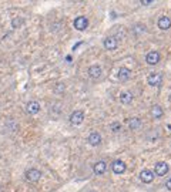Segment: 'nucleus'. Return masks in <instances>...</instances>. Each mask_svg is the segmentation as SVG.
Instances as JSON below:
<instances>
[{
	"label": "nucleus",
	"mask_w": 171,
	"mask_h": 192,
	"mask_svg": "<svg viewBox=\"0 0 171 192\" xmlns=\"http://www.w3.org/2000/svg\"><path fill=\"white\" fill-rule=\"evenodd\" d=\"M101 67L100 66H97V64H94V66H91L90 68H88V75H90L91 78H94V80H97V78L101 77Z\"/></svg>",
	"instance_id": "nucleus-15"
},
{
	"label": "nucleus",
	"mask_w": 171,
	"mask_h": 192,
	"mask_svg": "<svg viewBox=\"0 0 171 192\" xmlns=\"http://www.w3.org/2000/svg\"><path fill=\"white\" fill-rule=\"evenodd\" d=\"M117 77H118V80H120L121 83H126V81L130 80V77H131V71L128 70L127 67H121L120 70H118Z\"/></svg>",
	"instance_id": "nucleus-11"
},
{
	"label": "nucleus",
	"mask_w": 171,
	"mask_h": 192,
	"mask_svg": "<svg viewBox=\"0 0 171 192\" xmlns=\"http://www.w3.org/2000/svg\"><path fill=\"white\" fill-rule=\"evenodd\" d=\"M157 24L161 30H168V29L171 27V19L168 16H161L160 19H158Z\"/></svg>",
	"instance_id": "nucleus-13"
},
{
	"label": "nucleus",
	"mask_w": 171,
	"mask_h": 192,
	"mask_svg": "<svg viewBox=\"0 0 171 192\" xmlns=\"http://www.w3.org/2000/svg\"><path fill=\"white\" fill-rule=\"evenodd\" d=\"M110 128H111V131H113V132H118L121 130V124L118 121H114V122H111Z\"/></svg>",
	"instance_id": "nucleus-21"
},
{
	"label": "nucleus",
	"mask_w": 171,
	"mask_h": 192,
	"mask_svg": "<svg viewBox=\"0 0 171 192\" xmlns=\"http://www.w3.org/2000/svg\"><path fill=\"white\" fill-rule=\"evenodd\" d=\"M24 176H26V179L29 182H37L39 179L41 178V172L39 171V169H36V168H30V169H27L26 171Z\"/></svg>",
	"instance_id": "nucleus-2"
},
{
	"label": "nucleus",
	"mask_w": 171,
	"mask_h": 192,
	"mask_svg": "<svg viewBox=\"0 0 171 192\" xmlns=\"http://www.w3.org/2000/svg\"><path fill=\"white\" fill-rule=\"evenodd\" d=\"M147 83L151 85V87H158L163 83V77L158 73H151L150 75L147 77Z\"/></svg>",
	"instance_id": "nucleus-6"
},
{
	"label": "nucleus",
	"mask_w": 171,
	"mask_h": 192,
	"mask_svg": "<svg viewBox=\"0 0 171 192\" xmlns=\"http://www.w3.org/2000/svg\"><path fill=\"white\" fill-rule=\"evenodd\" d=\"M140 179L144 184H151V182L154 181V172L150 171V169H143L140 172Z\"/></svg>",
	"instance_id": "nucleus-8"
},
{
	"label": "nucleus",
	"mask_w": 171,
	"mask_h": 192,
	"mask_svg": "<svg viewBox=\"0 0 171 192\" xmlns=\"http://www.w3.org/2000/svg\"><path fill=\"white\" fill-rule=\"evenodd\" d=\"M141 125H143V122H141V120L137 117L128 120V128H130V130H138Z\"/></svg>",
	"instance_id": "nucleus-17"
},
{
	"label": "nucleus",
	"mask_w": 171,
	"mask_h": 192,
	"mask_svg": "<svg viewBox=\"0 0 171 192\" xmlns=\"http://www.w3.org/2000/svg\"><path fill=\"white\" fill-rule=\"evenodd\" d=\"M113 172L114 174H124L126 169H127V165H126L124 161H121V159H116L113 162Z\"/></svg>",
	"instance_id": "nucleus-7"
},
{
	"label": "nucleus",
	"mask_w": 171,
	"mask_h": 192,
	"mask_svg": "<svg viewBox=\"0 0 171 192\" xmlns=\"http://www.w3.org/2000/svg\"><path fill=\"white\" fill-rule=\"evenodd\" d=\"M168 171H170L168 164H165V162H163V161L157 162V164L154 165V172L158 176H164L165 174H168Z\"/></svg>",
	"instance_id": "nucleus-4"
},
{
	"label": "nucleus",
	"mask_w": 171,
	"mask_h": 192,
	"mask_svg": "<svg viewBox=\"0 0 171 192\" xmlns=\"http://www.w3.org/2000/svg\"><path fill=\"white\" fill-rule=\"evenodd\" d=\"M0 192H2V186H0Z\"/></svg>",
	"instance_id": "nucleus-26"
},
{
	"label": "nucleus",
	"mask_w": 171,
	"mask_h": 192,
	"mask_svg": "<svg viewBox=\"0 0 171 192\" xmlns=\"http://www.w3.org/2000/svg\"><path fill=\"white\" fill-rule=\"evenodd\" d=\"M103 44L107 50H114V48H117V46H118V40L116 37H113V36H108V37L104 39Z\"/></svg>",
	"instance_id": "nucleus-9"
},
{
	"label": "nucleus",
	"mask_w": 171,
	"mask_h": 192,
	"mask_svg": "<svg viewBox=\"0 0 171 192\" xmlns=\"http://www.w3.org/2000/svg\"><path fill=\"white\" fill-rule=\"evenodd\" d=\"M87 141H88V144L93 145V147H97V145H100L101 144V135H100V132H97V131L91 132V134L87 137Z\"/></svg>",
	"instance_id": "nucleus-10"
},
{
	"label": "nucleus",
	"mask_w": 171,
	"mask_h": 192,
	"mask_svg": "<svg viewBox=\"0 0 171 192\" xmlns=\"http://www.w3.org/2000/svg\"><path fill=\"white\" fill-rule=\"evenodd\" d=\"M57 93V94H61V93H63L64 91V84L63 83H59V84L56 85V90H54Z\"/></svg>",
	"instance_id": "nucleus-22"
},
{
	"label": "nucleus",
	"mask_w": 171,
	"mask_h": 192,
	"mask_svg": "<svg viewBox=\"0 0 171 192\" xmlns=\"http://www.w3.org/2000/svg\"><path fill=\"white\" fill-rule=\"evenodd\" d=\"M26 111L31 115H36L37 112L40 111V104L37 101H29L26 105Z\"/></svg>",
	"instance_id": "nucleus-12"
},
{
	"label": "nucleus",
	"mask_w": 171,
	"mask_h": 192,
	"mask_svg": "<svg viewBox=\"0 0 171 192\" xmlns=\"http://www.w3.org/2000/svg\"><path fill=\"white\" fill-rule=\"evenodd\" d=\"M133 94H131L130 91H124V93H121L120 94V103L124 105H128L131 104V101H133Z\"/></svg>",
	"instance_id": "nucleus-16"
},
{
	"label": "nucleus",
	"mask_w": 171,
	"mask_h": 192,
	"mask_svg": "<svg viewBox=\"0 0 171 192\" xmlns=\"http://www.w3.org/2000/svg\"><path fill=\"white\" fill-rule=\"evenodd\" d=\"M24 23V20L21 19V17H14L13 20H12V26H13V29H19V27H21V24Z\"/></svg>",
	"instance_id": "nucleus-19"
},
{
	"label": "nucleus",
	"mask_w": 171,
	"mask_h": 192,
	"mask_svg": "<svg viewBox=\"0 0 171 192\" xmlns=\"http://www.w3.org/2000/svg\"><path fill=\"white\" fill-rule=\"evenodd\" d=\"M151 2H153V0H141V4H143V6H148V4H151Z\"/></svg>",
	"instance_id": "nucleus-24"
},
{
	"label": "nucleus",
	"mask_w": 171,
	"mask_h": 192,
	"mask_svg": "<svg viewBox=\"0 0 171 192\" xmlns=\"http://www.w3.org/2000/svg\"><path fill=\"white\" fill-rule=\"evenodd\" d=\"M74 29L76 30H78V31H83V30H86L88 27V20L86 19L84 16H78L76 20H74Z\"/></svg>",
	"instance_id": "nucleus-5"
},
{
	"label": "nucleus",
	"mask_w": 171,
	"mask_h": 192,
	"mask_svg": "<svg viewBox=\"0 0 171 192\" xmlns=\"http://www.w3.org/2000/svg\"><path fill=\"white\" fill-rule=\"evenodd\" d=\"M151 114H153L154 118H161L164 115V112H163V108L160 105H154V107L151 108Z\"/></svg>",
	"instance_id": "nucleus-18"
},
{
	"label": "nucleus",
	"mask_w": 171,
	"mask_h": 192,
	"mask_svg": "<svg viewBox=\"0 0 171 192\" xmlns=\"http://www.w3.org/2000/svg\"><path fill=\"white\" fill-rule=\"evenodd\" d=\"M91 192H96V191H91Z\"/></svg>",
	"instance_id": "nucleus-27"
},
{
	"label": "nucleus",
	"mask_w": 171,
	"mask_h": 192,
	"mask_svg": "<svg viewBox=\"0 0 171 192\" xmlns=\"http://www.w3.org/2000/svg\"><path fill=\"white\" fill-rule=\"evenodd\" d=\"M84 121V112L81 110H76L70 114V122L73 125H80Z\"/></svg>",
	"instance_id": "nucleus-3"
},
{
	"label": "nucleus",
	"mask_w": 171,
	"mask_h": 192,
	"mask_svg": "<svg viewBox=\"0 0 171 192\" xmlns=\"http://www.w3.org/2000/svg\"><path fill=\"white\" fill-rule=\"evenodd\" d=\"M161 60V56L158 51L155 50H151L148 51L147 54H145V61H147V64H150V66H155V64H158Z\"/></svg>",
	"instance_id": "nucleus-1"
},
{
	"label": "nucleus",
	"mask_w": 171,
	"mask_h": 192,
	"mask_svg": "<svg viewBox=\"0 0 171 192\" xmlns=\"http://www.w3.org/2000/svg\"><path fill=\"white\" fill-rule=\"evenodd\" d=\"M133 30H134V33H135V36H138V34L140 33H143V31L145 30V27L143 26V24H140V23H137L134 26V29H133Z\"/></svg>",
	"instance_id": "nucleus-20"
},
{
	"label": "nucleus",
	"mask_w": 171,
	"mask_h": 192,
	"mask_svg": "<svg viewBox=\"0 0 171 192\" xmlns=\"http://www.w3.org/2000/svg\"><path fill=\"white\" fill-rule=\"evenodd\" d=\"M170 103H171V93H170Z\"/></svg>",
	"instance_id": "nucleus-25"
},
{
	"label": "nucleus",
	"mask_w": 171,
	"mask_h": 192,
	"mask_svg": "<svg viewBox=\"0 0 171 192\" xmlns=\"http://www.w3.org/2000/svg\"><path fill=\"white\" fill-rule=\"evenodd\" d=\"M165 188H167L168 191H171V178L165 181Z\"/></svg>",
	"instance_id": "nucleus-23"
},
{
	"label": "nucleus",
	"mask_w": 171,
	"mask_h": 192,
	"mask_svg": "<svg viewBox=\"0 0 171 192\" xmlns=\"http://www.w3.org/2000/svg\"><path fill=\"white\" fill-rule=\"evenodd\" d=\"M106 168H107V164H106V162L104 161H97L93 167V171H94L96 175H103L104 172H106Z\"/></svg>",
	"instance_id": "nucleus-14"
}]
</instances>
